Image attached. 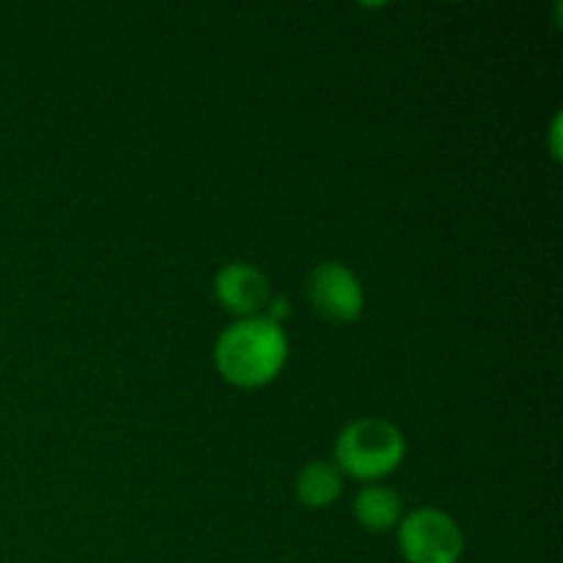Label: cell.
Here are the masks:
<instances>
[{
    "instance_id": "1",
    "label": "cell",
    "mask_w": 563,
    "mask_h": 563,
    "mask_svg": "<svg viewBox=\"0 0 563 563\" xmlns=\"http://www.w3.org/2000/svg\"><path fill=\"white\" fill-rule=\"evenodd\" d=\"M286 335L267 317H247L223 330L214 346V363L229 383L256 388L284 368Z\"/></svg>"
},
{
    "instance_id": "2",
    "label": "cell",
    "mask_w": 563,
    "mask_h": 563,
    "mask_svg": "<svg viewBox=\"0 0 563 563\" xmlns=\"http://www.w3.org/2000/svg\"><path fill=\"white\" fill-rule=\"evenodd\" d=\"M405 456V438L385 418H357L335 443L339 467L357 478H379L394 471Z\"/></svg>"
},
{
    "instance_id": "3",
    "label": "cell",
    "mask_w": 563,
    "mask_h": 563,
    "mask_svg": "<svg viewBox=\"0 0 563 563\" xmlns=\"http://www.w3.org/2000/svg\"><path fill=\"white\" fill-rule=\"evenodd\" d=\"M465 548L454 517L440 509H418L399 522V550L407 563H456Z\"/></svg>"
},
{
    "instance_id": "4",
    "label": "cell",
    "mask_w": 563,
    "mask_h": 563,
    "mask_svg": "<svg viewBox=\"0 0 563 563\" xmlns=\"http://www.w3.org/2000/svg\"><path fill=\"white\" fill-rule=\"evenodd\" d=\"M308 300L330 322H352L363 308V289L339 262H324L308 275Z\"/></svg>"
},
{
    "instance_id": "5",
    "label": "cell",
    "mask_w": 563,
    "mask_h": 563,
    "mask_svg": "<svg viewBox=\"0 0 563 563\" xmlns=\"http://www.w3.org/2000/svg\"><path fill=\"white\" fill-rule=\"evenodd\" d=\"M214 295L229 311L242 313V317H256L269 302V284L256 267L245 262L225 264L214 275Z\"/></svg>"
},
{
    "instance_id": "6",
    "label": "cell",
    "mask_w": 563,
    "mask_h": 563,
    "mask_svg": "<svg viewBox=\"0 0 563 563\" xmlns=\"http://www.w3.org/2000/svg\"><path fill=\"white\" fill-rule=\"evenodd\" d=\"M295 493L308 509H324L341 495V471L330 462H311L297 473Z\"/></svg>"
},
{
    "instance_id": "7",
    "label": "cell",
    "mask_w": 563,
    "mask_h": 563,
    "mask_svg": "<svg viewBox=\"0 0 563 563\" xmlns=\"http://www.w3.org/2000/svg\"><path fill=\"white\" fill-rule=\"evenodd\" d=\"M355 517L368 531H388L401 522V498L388 487H366L355 498Z\"/></svg>"
}]
</instances>
